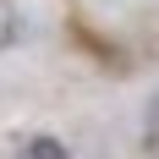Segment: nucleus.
Returning a JSON list of instances; mask_svg holds the SVG:
<instances>
[{
  "label": "nucleus",
  "instance_id": "obj_1",
  "mask_svg": "<svg viewBox=\"0 0 159 159\" xmlns=\"http://www.w3.org/2000/svg\"><path fill=\"white\" fill-rule=\"evenodd\" d=\"M28 159H71V148H66L61 137H33V143H28Z\"/></svg>",
  "mask_w": 159,
  "mask_h": 159
},
{
  "label": "nucleus",
  "instance_id": "obj_2",
  "mask_svg": "<svg viewBox=\"0 0 159 159\" xmlns=\"http://www.w3.org/2000/svg\"><path fill=\"white\" fill-rule=\"evenodd\" d=\"M6 44H16V11L11 6H0V49Z\"/></svg>",
  "mask_w": 159,
  "mask_h": 159
}]
</instances>
